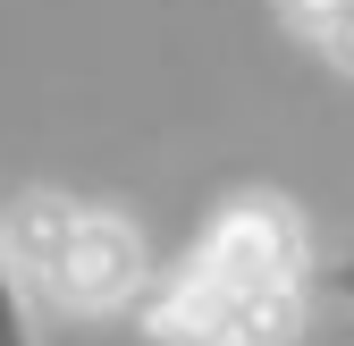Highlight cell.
I'll return each instance as SVG.
<instances>
[{
    "mask_svg": "<svg viewBox=\"0 0 354 346\" xmlns=\"http://www.w3.org/2000/svg\"><path fill=\"white\" fill-rule=\"evenodd\" d=\"M0 237H9L17 271L42 295L76 304V313H110V304H127V295L144 287V245H136V228L110 220V211H93V203L17 194L9 220H0Z\"/></svg>",
    "mask_w": 354,
    "mask_h": 346,
    "instance_id": "6da1fadb",
    "label": "cell"
},
{
    "mask_svg": "<svg viewBox=\"0 0 354 346\" xmlns=\"http://www.w3.org/2000/svg\"><path fill=\"white\" fill-rule=\"evenodd\" d=\"M321 60H329V68H346V76H354V17H346V26H337V34H329V42H321Z\"/></svg>",
    "mask_w": 354,
    "mask_h": 346,
    "instance_id": "277c9868",
    "label": "cell"
},
{
    "mask_svg": "<svg viewBox=\"0 0 354 346\" xmlns=\"http://www.w3.org/2000/svg\"><path fill=\"white\" fill-rule=\"evenodd\" d=\"M329 287H337V304L354 313V253H346V262H337V279H329Z\"/></svg>",
    "mask_w": 354,
    "mask_h": 346,
    "instance_id": "8992f818",
    "label": "cell"
},
{
    "mask_svg": "<svg viewBox=\"0 0 354 346\" xmlns=\"http://www.w3.org/2000/svg\"><path fill=\"white\" fill-rule=\"evenodd\" d=\"M0 346H26V329H17V304H9V287H0Z\"/></svg>",
    "mask_w": 354,
    "mask_h": 346,
    "instance_id": "5b68a950",
    "label": "cell"
},
{
    "mask_svg": "<svg viewBox=\"0 0 354 346\" xmlns=\"http://www.w3.org/2000/svg\"><path fill=\"white\" fill-rule=\"evenodd\" d=\"M279 17H287L304 42H329V34L354 17V0H279Z\"/></svg>",
    "mask_w": 354,
    "mask_h": 346,
    "instance_id": "3957f363",
    "label": "cell"
},
{
    "mask_svg": "<svg viewBox=\"0 0 354 346\" xmlns=\"http://www.w3.org/2000/svg\"><path fill=\"white\" fill-rule=\"evenodd\" d=\"M304 271H313V245H304V220L279 194H236L186 262V279L228 287V295H279V287L304 295Z\"/></svg>",
    "mask_w": 354,
    "mask_h": 346,
    "instance_id": "7a4b0ae2",
    "label": "cell"
}]
</instances>
